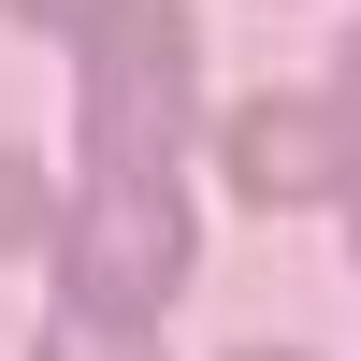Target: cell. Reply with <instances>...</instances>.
<instances>
[{"label":"cell","mask_w":361,"mask_h":361,"mask_svg":"<svg viewBox=\"0 0 361 361\" xmlns=\"http://www.w3.org/2000/svg\"><path fill=\"white\" fill-rule=\"evenodd\" d=\"M188 260H202V231H188V188H173V173L87 159V202L58 217V304H87V318H159L173 289H188Z\"/></svg>","instance_id":"1"},{"label":"cell","mask_w":361,"mask_h":361,"mask_svg":"<svg viewBox=\"0 0 361 361\" xmlns=\"http://www.w3.org/2000/svg\"><path fill=\"white\" fill-rule=\"evenodd\" d=\"M188 116H202V87H188V15H173V0H116V15L87 29V159L173 173Z\"/></svg>","instance_id":"2"},{"label":"cell","mask_w":361,"mask_h":361,"mask_svg":"<svg viewBox=\"0 0 361 361\" xmlns=\"http://www.w3.org/2000/svg\"><path fill=\"white\" fill-rule=\"evenodd\" d=\"M217 173H231V202H318L347 173V116L333 102H231L217 116Z\"/></svg>","instance_id":"3"},{"label":"cell","mask_w":361,"mask_h":361,"mask_svg":"<svg viewBox=\"0 0 361 361\" xmlns=\"http://www.w3.org/2000/svg\"><path fill=\"white\" fill-rule=\"evenodd\" d=\"M29 361H159V347H145V318H87V304H58Z\"/></svg>","instance_id":"4"},{"label":"cell","mask_w":361,"mask_h":361,"mask_svg":"<svg viewBox=\"0 0 361 361\" xmlns=\"http://www.w3.org/2000/svg\"><path fill=\"white\" fill-rule=\"evenodd\" d=\"M29 231H58V202H44V159H29V145H0V246H29Z\"/></svg>","instance_id":"5"},{"label":"cell","mask_w":361,"mask_h":361,"mask_svg":"<svg viewBox=\"0 0 361 361\" xmlns=\"http://www.w3.org/2000/svg\"><path fill=\"white\" fill-rule=\"evenodd\" d=\"M15 15H29V29H102L116 0H15Z\"/></svg>","instance_id":"6"},{"label":"cell","mask_w":361,"mask_h":361,"mask_svg":"<svg viewBox=\"0 0 361 361\" xmlns=\"http://www.w3.org/2000/svg\"><path fill=\"white\" fill-rule=\"evenodd\" d=\"M333 116H347V145H361V44H347V87H333Z\"/></svg>","instance_id":"7"},{"label":"cell","mask_w":361,"mask_h":361,"mask_svg":"<svg viewBox=\"0 0 361 361\" xmlns=\"http://www.w3.org/2000/svg\"><path fill=\"white\" fill-rule=\"evenodd\" d=\"M333 188H347V246H361V145H347V173H333Z\"/></svg>","instance_id":"8"},{"label":"cell","mask_w":361,"mask_h":361,"mask_svg":"<svg viewBox=\"0 0 361 361\" xmlns=\"http://www.w3.org/2000/svg\"><path fill=\"white\" fill-rule=\"evenodd\" d=\"M231 361H304V347H231Z\"/></svg>","instance_id":"9"}]
</instances>
